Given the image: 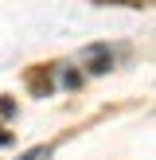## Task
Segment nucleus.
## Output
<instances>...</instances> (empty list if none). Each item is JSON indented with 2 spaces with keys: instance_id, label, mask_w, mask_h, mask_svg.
I'll return each mask as SVG.
<instances>
[{
  "instance_id": "obj_2",
  "label": "nucleus",
  "mask_w": 156,
  "mask_h": 160,
  "mask_svg": "<svg viewBox=\"0 0 156 160\" xmlns=\"http://www.w3.org/2000/svg\"><path fill=\"white\" fill-rule=\"evenodd\" d=\"M27 86H31V90H35V94H47V90H51V78H47L43 70H35V74L27 78Z\"/></svg>"
},
{
  "instance_id": "obj_1",
  "label": "nucleus",
  "mask_w": 156,
  "mask_h": 160,
  "mask_svg": "<svg viewBox=\"0 0 156 160\" xmlns=\"http://www.w3.org/2000/svg\"><path fill=\"white\" fill-rule=\"evenodd\" d=\"M86 59L94 62L90 70H98V74H101V70H109V51H105V47H90V51H86Z\"/></svg>"
},
{
  "instance_id": "obj_4",
  "label": "nucleus",
  "mask_w": 156,
  "mask_h": 160,
  "mask_svg": "<svg viewBox=\"0 0 156 160\" xmlns=\"http://www.w3.org/2000/svg\"><path fill=\"white\" fill-rule=\"evenodd\" d=\"M0 145H8V133H0Z\"/></svg>"
},
{
  "instance_id": "obj_3",
  "label": "nucleus",
  "mask_w": 156,
  "mask_h": 160,
  "mask_svg": "<svg viewBox=\"0 0 156 160\" xmlns=\"http://www.w3.org/2000/svg\"><path fill=\"white\" fill-rule=\"evenodd\" d=\"M55 152H51V148H31V152L27 156H23V160H51Z\"/></svg>"
}]
</instances>
